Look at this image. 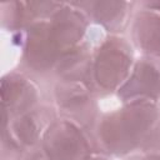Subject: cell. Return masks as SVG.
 <instances>
[{
  "mask_svg": "<svg viewBox=\"0 0 160 160\" xmlns=\"http://www.w3.org/2000/svg\"><path fill=\"white\" fill-rule=\"evenodd\" d=\"M156 108L148 100L132 101L121 111L102 119L99 134L109 151L120 155L148 145L159 149L160 130L156 125Z\"/></svg>",
  "mask_w": 160,
  "mask_h": 160,
  "instance_id": "6da1fadb",
  "label": "cell"
},
{
  "mask_svg": "<svg viewBox=\"0 0 160 160\" xmlns=\"http://www.w3.org/2000/svg\"><path fill=\"white\" fill-rule=\"evenodd\" d=\"M2 95V119L4 124L30 111L38 99L36 89L21 74L11 72L1 80Z\"/></svg>",
  "mask_w": 160,
  "mask_h": 160,
  "instance_id": "277c9868",
  "label": "cell"
},
{
  "mask_svg": "<svg viewBox=\"0 0 160 160\" xmlns=\"http://www.w3.org/2000/svg\"><path fill=\"white\" fill-rule=\"evenodd\" d=\"M129 160H160V156H148V158H132V159H129Z\"/></svg>",
  "mask_w": 160,
  "mask_h": 160,
  "instance_id": "ba28073f",
  "label": "cell"
},
{
  "mask_svg": "<svg viewBox=\"0 0 160 160\" xmlns=\"http://www.w3.org/2000/svg\"><path fill=\"white\" fill-rule=\"evenodd\" d=\"M131 59V49L122 39H108L89 62L85 76L89 90L99 94L114 91L128 75Z\"/></svg>",
  "mask_w": 160,
  "mask_h": 160,
  "instance_id": "7a4b0ae2",
  "label": "cell"
},
{
  "mask_svg": "<svg viewBox=\"0 0 160 160\" xmlns=\"http://www.w3.org/2000/svg\"><path fill=\"white\" fill-rule=\"evenodd\" d=\"M124 99L155 100L160 95V62L154 59H141L135 65L129 81L119 90Z\"/></svg>",
  "mask_w": 160,
  "mask_h": 160,
  "instance_id": "5b68a950",
  "label": "cell"
},
{
  "mask_svg": "<svg viewBox=\"0 0 160 160\" xmlns=\"http://www.w3.org/2000/svg\"><path fill=\"white\" fill-rule=\"evenodd\" d=\"M42 151L50 160H89L90 141L70 120L54 121L42 136Z\"/></svg>",
  "mask_w": 160,
  "mask_h": 160,
  "instance_id": "3957f363",
  "label": "cell"
},
{
  "mask_svg": "<svg viewBox=\"0 0 160 160\" xmlns=\"http://www.w3.org/2000/svg\"><path fill=\"white\" fill-rule=\"evenodd\" d=\"M134 41L145 54L160 56V16L141 12L132 26Z\"/></svg>",
  "mask_w": 160,
  "mask_h": 160,
  "instance_id": "52a82bcc",
  "label": "cell"
},
{
  "mask_svg": "<svg viewBox=\"0 0 160 160\" xmlns=\"http://www.w3.org/2000/svg\"><path fill=\"white\" fill-rule=\"evenodd\" d=\"M56 94L59 109L69 118L66 120L72 119V121L84 126L95 121V110H92L95 104L91 102L89 88H84L75 81H68L66 85H60L56 89Z\"/></svg>",
  "mask_w": 160,
  "mask_h": 160,
  "instance_id": "8992f818",
  "label": "cell"
}]
</instances>
